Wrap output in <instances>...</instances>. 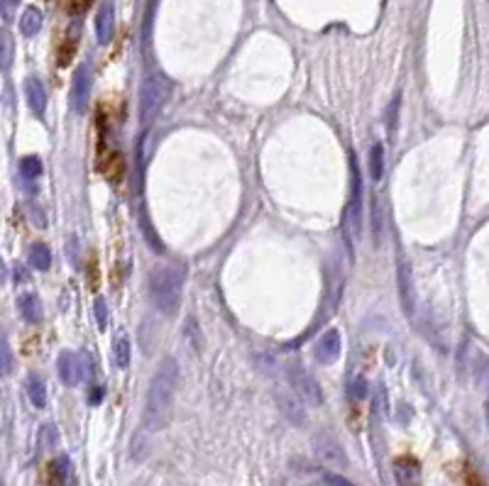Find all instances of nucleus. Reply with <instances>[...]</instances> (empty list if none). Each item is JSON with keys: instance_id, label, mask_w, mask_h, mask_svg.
Returning a JSON list of instances; mask_svg holds the SVG:
<instances>
[{"instance_id": "1", "label": "nucleus", "mask_w": 489, "mask_h": 486, "mask_svg": "<svg viewBox=\"0 0 489 486\" xmlns=\"http://www.w3.org/2000/svg\"><path fill=\"white\" fill-rule=\"evenodd\" d=\"M176 386H179V364L174 357H164L147 389L142 423L150 433L164 430L174 413Z\"/></svg>"}, {"instance_id": "2", "label": "nucleus", "mask_w": 489, "mask_h": 486, "mask_svg": "<svg viewBox=\"0 0 489 486\" xmlns=\"http://www.w3.org/2000/svg\"><path fill=\"white\" fill-rule=\"evenodd\" d=\"M181 271L176 267H157L150 274V296L159 313L171 318L181 303Z\"/></svg>"}, {"instance_id": "3", "label": "nucleus", "mask_w": 489, "mask_h": 486, "mask_svg": "<svg viewBox=\"0 0 489 486\" xmlns=\"http://www.w3.org/2000/svg\"><path fill=\"white\" fill-rule=\"evenodd\" d=\"M169 98V81L164 79L159 71H150L142 79L140 86V98H137V118H140L142 127H150L154 123V118L159 115V110L164 108Z\"/></svg>"}, {"instance_id": "4", "label": "nucleus", "mask_w": 489, "mask_h": 486, "mask_svg": "<svg viewBox=\"0 0 489 486\" xmlns=\"http://www.w3.org/2000/svg\"><path fill=\"white\" fill-rule=\"evenodd\" d=\"M287 379L289 384H291L294 393L298 396V401H304L306 406L321 408L323 403H326V396H323V389L321 384H318V379H315L301 362L287 364Z\"/></svg>"}, {"instance_id": "5", "label": "nucleus", "mask_w": 489, "mask_h": 486, "mask_svg": "<svg viewBox=\"0 0 489 486\" xmlns=\"http://www.w3.org/2000/svg\"><path fill=\"white\" fill-rule=\"evenodd\" d=\"M313 454L318 457V462L331 467V470H348V454H345L343 445L337 442L335 435L321 430L313 435Z\"/></svg>"}, {"instance_id": "6", "label": "nucleus", "mask_w": 489, "mask_h": 486, "mask_svg": "<svg viewBox=\"0 0 489 486\" xmlns=\"http://www.w3.org/2000/svg\"><path fill=\"white\" fill-rule=\"evenodd\" d=\"M91 88H93V73H91V66L88 64H81L73 73V81H71V95H69V103H71V110L76 115L86 110L88 106V98H91Z\"/></svg>"}, {"instance_id": "7", "label": "nucleus", "mask_w": 489, "mask_h": 486, "mask_svg": "<svg viewBox=\"0 0 489 486\" xmlns=\"http://www.w3.org/2000/svg\"><path fill=\"white\" fill-rule=\"evenodd\" d=\"M362 171L357 157H353V193H350V208H348V223L355 237H360L362 230Z\"/></svg>"}, {"instance_id": "8", "label": "nucleus", "mask_w": 489, "mask_h": 486, "mask_svg": "<svg viewBox=\"0 0 489 486\" xmlns=\"http://www.w3.org/2000/svg\"><path fill=\"white\" fill-rule=\"evenodd\" d=\"M115 34V8L112 0H103L96 15V40L98 45H110Z\"/></svg>"}, {"instance_id": "9", "label": "nucleus", "mask_w": 489, "mask_h": 486, "mask_svg": "<svg viewBox=\"0 0 489 486\" xmlns=\"http://www.w3.org/2000/svg\"><path fill=\"white\" fill-rule=\"evenodd\" d=\"M313 357L315 362H321V364H333L340 357V332H337V330L323 332L321 340L315 342L313 347Z\"/></svg>"}, {"instance_id": "10", "label": "nucleus", "mask_w": 489, "mask_h": 486, "mask_svg": "<svg viewBox=\"0 0 489 486\" xmlns=\"http://www.w3.org/2000/svg\"><path fill=\"white\" fill-rule=\"evenodd\" d=\"M56 372H59V379L67 386H79V381L84 379V367H81V359L73 352H62L59 359H56Z\"/></svg>"}, {"instance_id": "11", "label": "nucleus", "mask_w": 489, "mask_h": 486, "mask_svg": "<svg viewBox=\"0 0 489 486\" xmlns=\"http://www.w3.org/2000/svg\"><path fill=\"white\" fill-rule=\"evenodd\" d=\"M25 98H27V106L29 110L37 115V118H45V110H47V88L37 76H29L25 81Z\"/></svg>"}, {"instance_id": "12", "label": "nucleus", "mask_w": 489, "mask_h": 486, "mask_svg": "<svg viewBox=\"0 0 489 486\" xmlns=\"http://www.w3.org/2000/svg\"><path fill=\"white\" fill-rule=\"evenodd\" d=\"M394 476H396V484L399 486H418L421 481V470L414 459L404 457L394 462Z\"/></svg>"}, {"instance_id": "13", "label": "nucleus", "mask_w": 489, "mask_h": 486, "mask_svg": "<svg viewBox=\"0 0 489 486\" xmlns=\"http://www.w3.org/2000/svg\"><path fill=\"white\" fill-rule=\"evenodd\" d=\"M17 308H20V315H23L29 325H37L42 320V303L34 293H25V296H20Z\"/></svg>"}, {"instance_id": "14", "label": "nucleus", "mask_w": 489, "mask_h": 486, "mask_svg": "<svg viewBox=\"0 0 489 486\" xmlns=\"http://www.w3.org/2000/svg\"><path fill=\"white\" fill-rule=\"evenodd\" d=\"M276 398H279V408L284 411V415H287L294 425H306V411L304 406L298 403V398L287 396V393H279Z\"/></svg>"}, {"instance_id": "15", "label": "nucleus", "mask_w": 489, "mask_h": 486, "mask_svg": "<svg viewBox=\"0 0 489 486\" xmlns=\"http://www.w3.org/2000/svg\"><path fill=\"white\" fill-rule=\"evenodd\" d=\"M399 293H401V303H404L406 313H411V308H414V293H411V286H414V279H411V269L406 262L399 264Z\"/></svg>"}, {"instance_id": "16", "label": "nucleus", "mask_w": 489, "mask_h": 486, "mask_svg": "<svg viewBox=\"0 0 489 486\" xmlns=\"http://www.w3.org/2000/svg\"><path fill=\"white\" fill-rule=\"evenodd\" d=\"M25 389H27V396H29V401H32L34 408H45L47 406V384H45V379H42L40 374H29Z\"/></svg>"}, {"instance_id": "17", "label": "nucleus", "mask_w": 489, "mask_h": 486, "mask_svg": "<svg viewBox=\"0 0 489 486\" xmlns=\"http://www.w3.org/2000/svg\"><path fill=\"white\" fill-rule=\"evenodd\" d=\"M42 29V12L37 8H25L23 17H20V32L25 37H34Z\"/></svg>"}, {"instance_id": "18", "label": "nucleus", "mask_w": 489, "mask_h": 486, "mask_svg": "<svg viewBox=\"0 0 489 486\" xmlns=\"http://www.w3.org/2000/svg\"><path fill=\"white\" fill-rule=\"evenodd\" d=\"M29 267L37 271H47L51 267V252L47 245H32L29 247Z\"/></svg>"}, {"instance_id": "19", "label": "nucleus", "mask_w": 489, "mask_h": 486, "mask_svg": "<svg viewBox=\"0 0 489 486\" xmlns=\"http://www.w3.org/2000/svg\"><path fill=\"white\" fill-rule=\"evenodd\" d=\"M112 362H115L118 369L130 367V340L128 337H118V340H115V347H112Z\"/></svg>"}, {"instance_id": "20", "label": "nucleus", "mask_w": 489, "mask_h": 486, "mask_svg": "<svg viewBox=\"0 0 489 486\" xmlns=\"http://www.w3.org/2000/svg\"><path fill=\"white\" fill-rule=\"evenodd\" d=\"M370 173L372 179L379 181L384 173V147L382 145H374L372 147V154H370Z\"/></svg>"}, {"instance_id": "21", "label": "nucleus", "mask_w": 489, "mask_h": 486, "mask_svg": "<svg viewBox=\"0 0 489 486\" xmlns=\"http://www.w3.org/2000/svg\"><path fill=\"white\" fill-rule=\"evenodd\" d=\"M20 173H23V179L32 181L37 176H42V162L37 157H25L20 162Z\"/></svg>"}, {"instance_id": "22", "label": "nucleus", "mask_w": 489, "mask_h": 486, "mask_svg": "<svg viewBox=\"0 0 489 486\" xmlns=\"http://www.w3.org/2000/svg\"><path fill=\"white\" fill-rule=\"evenodd\" d=\"M15 367V359H12V350L5 340H0V379L8 376Z\"/></svg>"}, {"instance_id": "23", "label": "nucleus", "mask_w": 489, "mask_h": 486, "mask_svg": "<svg viewBox=\"0 0 489 486\" xmlns=\"http://www.w3.org/2000/svg\"><path fill=\"white\" fill-rule=\"evenodd\" d=\"M348 393H350V398H355V401L367 398V381L362 379V376H355V379L350 381V386H348Z\"/></svg>"}, {"instance_id": "24", "label": "nucleus", "mask_w": 489, "mask_h": 486, "mask_svg": "<svg viewBox=\"0 0 489 486\" xmlns=\"http://www.w3.org/2000/svg\"><path fill=\"white\" fill-rule=\"evenodd\" d=\"M40 442H42V447H51L56 442V428L54 425H42V430H40Z\"/></svg>"}, {"instance_id": "25", "label": "nucleus", "mask_w": 489, "mask_h": 486, "mask_svg": "<svg viewBox=\"0 0 489 486\" xmlns=\"http://www.w3.org/2000/svg\"><path fill=\"white\" fill-rule=\"evenodd\" d=\"M96 320H98V328L101 330L108 328V306L103 298H96Z\"/></svg>"}, {"instance_id": "26", "label": "nucleus", "mask_w": 489, "mask_h": 486, "mask_svg": "<svg viewBox=\"0 0 489 486\" xmlns=\"http://www.w3.org/2000/svg\"><path fill=\"white\" fill-rule=\"evenodd\" d=\"M326 481H328L331 486H353L350 481L340 479V476H335V474H326Z\"/></svg>"}, {"instance_id": "27", "label": "nucleus", "mask_w": 489, "mask_h": 486, "mask_svg": "<svg viewBox=\"0 0 489 486\" xmlns=\"http://www.w3.org/2000/svg\"><path fill=\"white\" fill-rule=\"evenodd\" d=\"M17 3H20V0H3V15L10 17V15H12V10H15Z\"/></svg>"}, {"instance_id": "28", "label": "nucleus", "mask_w": 489, "mask_h": 486, "mask_svg": "<svg viewBox=\"0 0 489 486\" xmlns=\"http://www.w3.org/2000/svg\"><path fill=\"white\" fill-rule=\"evenodd\" d=\"M101 398H103V389H93V393H91V406H98L101 403Z\"/></svg>"}, {"instance_id": "29", "label": "nucleus", "mask_w": 489, "mask_h": 486, "mask_svg": "<svg viewBox=\"0 0 489 486\" xmlns=\"http://www.w3.org/2000/svg\"><path fill=\"white\" fill-rule=\"evenodd\" d=\"M0 486H5V484H3V479H0Z\"/></svg>"}]
</instances>
